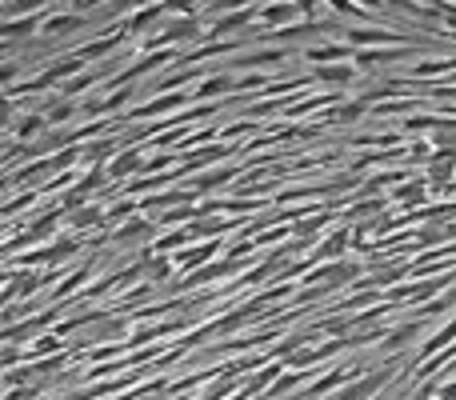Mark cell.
<instances>
[{
    "label": "cell",
    "mask_w": 456,
    "mask_h": 400,
    "mask_svg": "<svg viewBox=\"0 0 456 400\" xmlns=\"http://www.w3.org/2000/svg\"><path fill=\"white\" fill-rule=\"evenodd\" d=\"M193 100V92H164V96L148 100V104H136V112H128V120H148V116H161V112L168 109H181V104H188Z\"/></svg>",
    "instance_id": "6da1fadb"
},
{
    "label": "cell",
    "mask_w": 456,
    "mask_h": 400,
    "mask_svg": "<svg viewBox=\"0 0 456 400\" xmlns=\"http://www.w3.org/2000/svg\"><path fill=\"white\" fill-rule=\"evenodd\" d=\"M148 169V160L141 156V149H124L121 156L108 164V176L112 180H124V176H136V172H144Z\"/></svg>",
    "instance_id": "7a4b0ae2"
},
{
    "label": "cell",
    "mask_w": 456,
    "mask_h": 400,
    "mask_svg": "<svg viewBox=\"0 0 456 400\" xmlns=\"http://www.w3.org/2000/svg\"><path fill=\"white\" fill-rule=\"evenodd\" d=\"M213 256H216V244L208 240V244H196V249H181L173 256V264H176V269H196V272H201L204 264H213Z\"/></svg>",
    "instance_id": "3957f363"
},
{
    "label": "cell",
    "mask_w": 456,
    "mask_h": 400,
    "mask_svg": "<svg viewBox=\"0 0 456 400\" xmlns=\"http://www.w3.org/2000/svg\"><path fill=\"white\" fill-rule=\"evenodd\" d=\"M304 4H260V24H284V29H293V20H300Z\"/></svg>",
    "instance_id": "277c9868"
},
{
    "label": "cell",
    "mask_w": 456,
    "mask_h": 400,
    "mask_svg": "<svg viewBox=\"0 0 456 400\" xmlns=\"http://www.w3.org/2000/svg\"><path fill=\"white\" fill-rule=\"evenodd\" d=\"M253 16H260V4H244V9H233V12H224L221 20H213V36H224V32H233L240 29V24H248Z\"/></svg>",
    "instance_id": "5b68a950"
},
{
    "label": "cell",
    "mask_w": 456,
    "mask_h": 400,
    "mask_svg": "<svg viewBox=\"0 0 456 400\" xmlns=\"http://www.w3.org/2000/svg\"><path fill=\"white\" fill-rule=\"evenodd\" d=\"M345 249H348V232L336 229L333 236H328L325 244L313 252V260H316V264H336V256H345Z\"/></svg>",
    "instance_id": "8992f818"
},
{
    "label": "cell",
    "mask_w": 456,
    "mask_h": 400,
    "mask_svg": "<svg viewBox=\"0 0 456 400\" xmlns=\"http://www.w3.org/2000/svg\"><path fill=\"white\" fill-rule=\"evenodd\" d=\"M380 384H385V372H373V376H360L356 384H348L345 392H336L333 400H368Z\"/></svg>",
    "instance_id": "52a82bcc"
},
{
    "label": "cell",
    "mask_w": 456,
    "mask_h": 400,
    "mask_svg": "<svg viewBox=\"0 0 456 400\" xmlns=\"http://www.w3.org/2000/svg\"><path fill=\"white\" fill-rule=\"evenodd\" d=\"M164 12H168L164 4H144V9H136V12H132V16L121 24V29H124V36H128V32H141V29H148V24H156V20L164 16Z\"/></svg>",
    "instance_id": "ba28073f"
},
{
    "label": "cell",
    "mask_w": 456,
    "mask_h": 400,
    "mask_svg": "<svg viewBox=\"0 0 456 400\" xmlns=\"http://www.w3.org/2000/svg\"><path fill=\"white\" fill-rule=\"evenodd\" d=\"M356 60V52H348L345 44H316V49H304V60H313L320 69H328V60Z\"/></svg>",
    "instance_id": "9c48e42d"
},
{
    "label": "cell",
    "mask_w": 456,
    "mask_h": 400,
    "mask_svg": "<svg viewBox=\"0 0 456 400\" xmlns=\"http://www.w3.org/2000/svg\"><path fill=\"white\" fill-rule=\"evenodd\" d=\"M388 40H400V36L388 32V29H348V44H353V52L365 49V44H388Z\"/></svg>",
    "instance_id": "30bf717a"
},
{
    "label": "cell",
    "mask_w": 456,
    "mask_h": 400,
    "mask_svg": "<svg viewBox=\"0 0 456 400\" xmlns=\"http://www.w3.org/2000/svg\"><path fill=\"white\" fill-rule=\"evenodd\" d=\"M240 89V76H228V72H221V76H208L204 84H196L193 96H221V92H236Z\"/></svg>",
    "instance_id": "8fae6325"
},
{
    "label": "cell",
    "mask_w": 456,
    "mask_h": 400,
    "mask_svg": "<svg viewBox=\"0 0 456 400\" xmlns=\"http://www.w3.org/2000/svg\"><path fill=\"white\" fill-rule=\"evenodd\" d=\"M88 24V16H76V12H61V16H49L44 20V36H61V32H72Z\"/></svg>",
    "instance_id": "7c38bea8"
},
{
    "label": "cell",
    "mask_w": 456,
    "mask_h": 400,
    "mask_svg": "<svg viewBox=\"0 0 456 400\" xmlns=\"http://www.w3.org/2000/svg\"><path fill=\"white\" fill-rule=\"evenodd\" d=\"M440 289H445V280H428V284H412V289H396L392 300H436Z\"/></svg>",
    "instance_id": "4fadbf2b"
},
{
    "label": "cell",
    "mask_w": 456,
    "mask_h": 400,
    "mask_svg": "<svg viewBox=\"0 0 456 400\" xmlns=\"http://www.w3.org/2000/svg\"><path fill=\"white\" fill-rule=\"evenodd\" d=\"M452 340H456V316L448 320L445 329H436V336L428 340L425 349H420V360H425V364H428V360H432V352H440V349H445V344H452Z\"/></svg>",
    "instance_id": "5bb4252c"
},
{
    "label": "cell",
    "mask_w": 456,
    "mask_h": 400,
    "mask_svg": "<svg viewBox=\"0 0 456 400\" xmlns=\"http://www.w3.org/2000/svg\"><path fill=\"white\" fill-rule=\"evenodd\" d=\"M425 189H428V180H425V176L405 180V184L392 192V200H400V204H420V200H425Z\"/></svg>",
    "instance_id": "9a60e30c"
},
{
    "label": "cell",
    "mask_w": 456,
    "mask_h": 400,
    "mask_svg": "<svg viewBox=\"0 0 456 400\" xmlns=\"http://www.w3.org/2000/svg\"><path fill=\"white\" fill-rule=\"evenodd\" d=\"M284 56H288L284 49H260V52H253V56H244L240 64L244 69H273V64H284Z\"/></svg>",
    "instance_id": "2e32d148"
},
{
    "label": "cell",
    "mask_w": 456,
    "mask_h": 400,
    "mask_svg": "<svg viewBox=\"0 0 456 400\" xmlns=\"http://www.w3.org/2000/svg\"><path fill=\"white\" fill-rule=\"evenodd\" d=\"M152 229H156L152 220H128V224H124V229L116 232V236H112V240H121V244H136V240L152 236Z\"/></svg>",
    "instance_id": "e0dca14e"
},
{
    "label": "cell",
    "mask_w": 456,
    "mask_h": 400,
    "mask_svg": "<svg viewBox=\"0 0 456 400\" xmlns=\"http://www.w3.org/2000/svg\"><path fill=\"white\" fill-rule=\"evenodd\" d=\"M416 336H420V320H408V324H400V329L388 332L385 349L392 352V349H400V344H408V340H416Z\"/></svg>",
    "instance_id": "ac0fdd59"
},
{
    "label": "cell",
    "mask_w": 456,
    "mask_h": 400,
    "mask_svg": "<svg viewBox=\"0 0 456 400\" xmlns=\"http://www.w3.org/2000/svg\"><path fill=\"white\" fill-rule=\"evenodd\" d=\"M72 252H81V240H76V236H56V244H49L52 269H56V264H61V260H69Z\"/></svg>",
    "instance_id": "d6986e66"
},
{
    "label": "cell",
    "mask_w": 456,
    "mask_h": 400,
    "mask_svg": "<svg viewBox=\"0 0 456 400\" xmlns=\"http://www.w3.org/2000/svg\"><path fill=\"white\" fill-rule=\"evenodd\" d=\"M316 80H328V84H345V80H356L353 64H328V69L316 72Z\"/></svg>",
    "instance_id": "ffe728a7"
},
{
    "label": "cell",
    "mask_w": 456,
    "mask_h": 400,
    "mask_svg": "<svg viewBox=\"0 0 456 400\" xmlns=\"http://www.w3.org/2000/svg\"><path fill=\"white\" fill-rule=\"evenodd\" d=\"M141 269H144V276L148 280H168V272L176 269L168 256H161V260H141Z\"/></svg>",
    "instance_id": "44dd1931"
},
{
    "label": "cell",
    "mask_w": 456,
    "mask_h": 400,
    "mask_svg": "<svg viewBox=\"0 0 456 400\" xmlns=\"http://www.w3.org/2000/svg\"><path fill=\"white\" fill-rule=\"evenodd\" d=\"M44 129H49V120H44V112H36V116H24L21 124H16V136H36V132H44Z\"/></svg>",
    "instance_id": "7402d4cb"
},
{
    "label": "cell",
    "mask_w": 456,
    "mask_h": 400,
    "mask_svg": "<svg viewBox=\"0 0 456 400\" xmlns=\"http://www.w3.org/2000/svg\"><path fill=\"white\" fill-rule=\"evenodd\" d=\"M325 212H320V216H308V220H300V224H293V236H313V232H320V229H325ZM304 244H308V240H304Z\"/></svg>",
    "instance_id": "603a6c76"
},
{
    "label": "cell",
    "mask_w": 456,
    "mask_h": 400,
    "mask_svg": "<svg viewBox=\"0 0 456 400\" xmlns=\"http://www.w3.org/2000/svg\"><path fill=\"white\" fill-rule=\"evenodd\" d=\"M124 216H136V200H116L108 209V224H116V220H124Z\"/></svg>",
    "instance_id": "cb8c5ba5"
},
{
    "label": "cell",
    "mask_w": 456,
    "mask_h": 400,
    "mask_svg": "<svg viewBox=\"0 0 456 400\" xmlns=\"http://www.w3.org/2000/svg\"><path fill=\"white\" fill-rule=\"evenodd\" d=\"M365 304H376L373 292H360V296H348V300H345V309H348V312H353V309H365Z\"/></svg>",
    "instance_id": "d4e9b609"
},
{
    "label": "cell",
    "mask_w": 456,
    "mask_h": 400,
    "mask_svg": "<svg viewBox=\"0 0 456 400\" xmlns=\"http://www.w3.org/2000/svg\"><path fill=\"white\" fill-rule=\"evenodd\" d=\"M436 400H456V380H452V384H445V389L436 392Z\"/></svg>",
    "instance_id": "484cf974"
}]
</instances>
